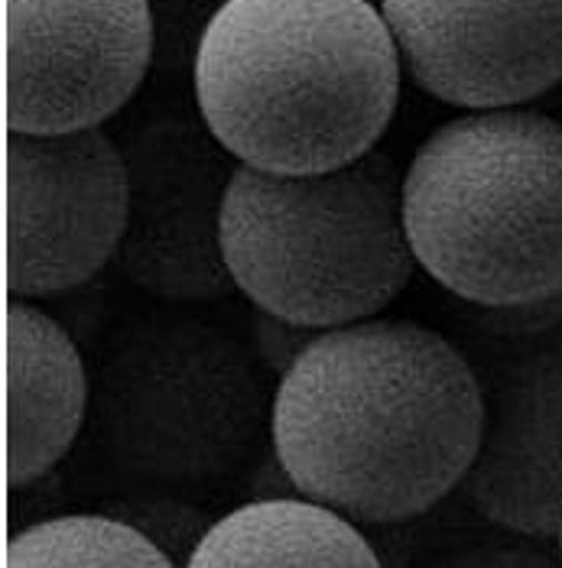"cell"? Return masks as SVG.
<instances>
[{"instance_id": "6da1fadb", "label": "cell", "mask_w": 562, "mask_h": 568, "mask_svg": "<svg viewBox=\"0 0 562 568\" xmlns=\"http://www.w3.org/2000/svg\"><path fill=\"white\" fill-rule=\"evenodd\" d=\"M484 433L475 367L442 332L364 318L312 338L277 381L270 455L354 524H407L462 487Z\"/></svg>"}, {"instance_id": "7a4b0ae2", "label": "cell", "mask_w": 562, "mask_h": 568, "mask_svg": "<svg viewBox=\"0 0 562 568\" xmlns=\"http://www.w3.org/2000/svg\"><path fill=\"white\" fill-rule=\"evenodd\" d=\"M192 85L234 163L312 175L378 150L403 62L378 0H221L192 52Z\"/></svg>"}, {"instance_id": "3957f363", "label": "cell", "mask_w": 562, "mask_h": 568, "mask_svg": "<svg viewBox=\"0 0 562 568\" xmlns=\"http://www.w3.org/2000/svg\"><path fill=\"white\" fill-rule=\"evenodd\" d=\"M417 266L491 312L562 296V121L533 108L465 111L403 170Z\"/></svg>"}, {"instance_id": "277c9868", "label": "cell", "mask_w": 562, "mask_h": 568, "mask_svg": "<svg viewBox=\"0 0 562 568\" xmlns=\"http://www.w3.org/2000/svg\"><path fill=\"white\" fill-rule=\"evenodd\" d=\"M221 254L251 306L312 332L378 318L420 270L403 227V173L381 150L312 175L238 163Z\"/></svg>"}, {"instance_id": "5b68a950", "label": "cell", "mask_w": 562, "mask_h": 568, "mask_svg": "<svg viewBox=\"0 0 562 568\" xmlns=\"http://www.w3.org/2000/svg\"><path fill=\"white\" fill-rule=\"evenodd\" d=\"M273 390L254 348L228 332L185 315L147 318L101 364V438L140 481H224L270 442Z\"/></svg>"}, {"instance_id": "8992f818", "label": "cell", "mask_w": 562, "mask_h": 568, "mask_svg": "<svg viewBox=\"0 0 562 568\" xmlns=\"http://www.w3.org/2000/svg\"><path fill=\"white\" fill-rule=\"evenodd\" d=\"M130 215L124 150L104 128L3 136V283L40 303L118 261Z\"/></svg>"}, {"instance_id": "52a82bcc", "label": "cell", "mask_w": 562, "mask_h": 568, "mask_svg": "<svg viewBox=\"0 0 562 568\" xmlns=\"http://www.w3.org/2000/svg\"><path fill=\"white\" fill-rule=\"evenodd\" d=\"M157 49L150 0H3V124L104 128L143 85Z\"/></svg>"}, {"instance_id": "ba28073f", "label": "cell", "mask_w": 562, "mask_h": 568, "mask_svg": "<svg viewBox=\"0 0 562 568\" xmlns=\"http://www.w3.org/2000/svg\"><path fill=\"white\" fill-rule=\"evenodd\" d=\"M403 75L435 101L523 108L562 82V0H378Z\"/></svg>"}, {"instance_id": "9c48e42d", "label": "cell", "mask_w": 562, "mask_h": 568, "mask_svg": "<svg viewBox=\"0 0 562 568\" xmlns=\"http://www.w3.org/2000/svg\"><path fill=\"white\" fill-rule=\"evenodd\" d=\"M130 170L128 231L114 266L140 293L189 306L234 293L221 254V205L238 163L212 133L153 128L124 153Z\"/></svg>"}, {"instance_id": "30bf717a", "label": "cell", "mask_w": 562, "mask_h": 568, "mask_svg": "<svg viewBox=\"0 0 562 568\" xmlns=\"http://www.w3.org/2000/svg\"><path fill=\"white\" fill-rule=\"evenodd\" d=\"M462 490L504 532L560 536L562 351L523 357L484 396V433Z\"/></svg>"}, {"instance_id": "8fae6325", "label": "cell", "mask_w": 562, "mask_h": 568, "mask_svg": "<svg viewBox=\"0 0 562 568\" xmlns=\"http://www.w3.org/2000/svg\"><path fill=\"white\" fill-rule=\"evenodd\" d=\"M91 381L76 338L37 303L3 306V478L10 490L52 475L82 433Z\"/></svg>"}, {"instance_id": "7c38bea8", "label": "cell", "mask_w": 562, "mask_h": 568, "mask_svg": "<svg viewBox=\"0 0 562 568\" xmlns=\"http://www.w3.org/2000/svg\"><path fill=\"white\" fill-rule=\"evenodd\" d=\"M185 568H384L354 520L305 500L254 497L218 517Z\"/></svg>"}, {"instance_id": "4fadbf2b", "label": "cell", "mask_w": 562, "mask_h": 568, "mask_svg": "<svg viewBox=\"0 0 562 568\" xmlns=\"http://www.w3.org/2000/svg\"><path fill=\"white\" fill-rule=\"evenodd\" d=\"M3 568H179L140 529L111 514H62L13 532Z\"/></svg>"}, {"instance_id": "5bb4252c", "label": "cell", "mask_w": 562, "mask_h": 568, "mask_svg": "<svg viewBox=\"0 0 562 568\" xmlns=\"http://www.w3.org/2000/svg\"><path fill=\"white\" fill-rule=\"evenodd\" d=\"M104 514L140 529L179 568H185L192 552L199 549V542L205 539V532L218 520L209 510H202L199 504L179 494H130L121 500H111Z\"/></svg>"}, {"instance_id": "9a60e30c", "label": "cell", "mask_w": 562, "mask_h": 568, "mask_svg": "<svg viewBox=\"0 0 562 568\" xmlns=\"http://www.w3.org/2000/svg\"><path fill=\"white\" fill-rule=\"evenodd\" d=\"M533 542L536 539L514 532L498 539H478L435 556L426 568H562L560 552L553 556Z\"/></svg>"}, {"instance_id": "2e32d148", "label": "cell", "mask_w": 562, "mask_h": 568, "mask_svg": "<svg viewBox=\"0 0 562 568\" xmlns=\"http://www.w3.org/2000/svg\"><path fill=\"white\" fill-rule=\"evenodd\" d=\"M315 335L319 332L303 328V325H297L290 318L270 315L263 308L251 312V348H254L258 361L267 367V374L273 381H280L297 364V357L312 345Z\"/></svg>"}, {"instance_id": "e0dca14e", "label": "cell", "mask_w": 562, "mask_h": 568, "mask_svg": "<svg viewBox=\"0 0 562 568\" xmlns=\"http://www.w3.org/2000/svg\"><path fill=\"white\" fill-rule=\"evenodd\" d=\"M556 542H560V559H562V526H560V536H556Z\"/></svg>"}]
</instances>
